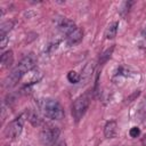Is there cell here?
Segmentation results:
<instances>
[{
  "label": "cell",
  "instance_id": "obj_11",
  "mask_svg": "<svg viewBox=\"0 0 146 146\" xmlns=\"http://www.w3.org/2000/svg\"><path fill=\"white\" fill-rule=\"evenodd\" d=\"M14 63V55L11 50H8L1 55V65L2 67H10Z\"/></svg>",
  "mask_w": 146,
  "mask_h": 146
},
{
  "label": "cell",
  "instance_id": "obj_3",
  "mask_svg": "<svg viewBox=\"0 0 146 146\" xmlns=\"http://www.w3.org/2000/svg\"><path fill=\"white\" fill-rule=\"evenodd\" d=\"M89 105H90V94L89 92H84L83 95L79 96L74 100V103L72 105V115L76 122H79L82 119V116L86 114Z\"/></svg>",
  "mask_w": 146,
  "mask_h": 146
},
{
  "label": "cell",
  "instance_id": "obj_10",
  "mask_svg": "<svg viewBox=\"0 0 146 146\" xmlns=\"http://www.w3.org/2000/svg\"><path fill=\"white\" fill-rule=\"evenodd\" d=\"M117 27H119V23L117 22L111 23L105 30V39H107V40L114 39L116 36V33H117Z\"/></svg>",
  "mask_w": 146,
  "mask_h": 146
},
{
  "label": "cell",
  "instance_id": "obj_16",
  "mask_svg": "<svg viewBox=\"0 0 146 146\" xmlns=\"http://www.w3.org/2000/svg\"><path fill=\"white\" fill-rule=\"evenodd\" d=\"M8 34H0V48L3 49L7 46V42L9 40V38L7 36Z\"/></svg>",
  "mask_w": 146,
  "mask_h": 146
},
{
  "label": "cell",
  "instance_id": "obj_15",
  "mask_svg": "<svg viewBox=\"0 0 146 146\" xmlns=\"http://www.w3.org/2000/svg\"><path fill=\"white\" fill-rule=\"evenodd\" d=\"M67 80L71 83H78V82H80V75L74 71H70L67 73Z\"/></svg>",
  "mask_w": 146,
  "mask_h": 146
},
{
  "label": "cell",
  "instance_id": "obj_21",
  "mask_svg": "<svg viewBox=\"0 0 146 146\" xmlns=\"http://www.w3.org/2000/svg\"><path fill=\"white\" fill-rule=\"evenodd\" d=\"M145 32H146V29H145Z\"/></svg>",
  "mask_w": 146,
  "mask_h": 146
},
{
  "label": "cell",
  "instance_id": "obj_9",
  "mask_svg": "<svg viewBox=\"0 0 146 146\" xmlns=\"http://www.w3.org/2000/svg\"><path fill=\"white\" fill-rule=\"evenodd\" d=\"M116 122L114 120H111L104 127V135L106 138H114L116 136Z\"/></svg>",
  "mask_w": 146,
  "mask_h": 146
},
{
  "label": "cell",
  "instance_id": "obj_17",
  "mask_svg": "<svg viewBox=\"0 0 146 146\" xmlns=\"http://www.w3.org/2000/svg\"><path fill=\"white\" fill-rule=\"evenodd\" d=\"M129 133H130V136H131L132 138H136V137H138V136L140 135V130H139V128L133 127V128H131V129H130Z\"/></svg>",
  "mask_w": 146,
  "mask_h": 146
},
{
  "label": "cell",
  "instance_id": "obj_4",
  "mask_svg": "<svg viewBox=\"0 0 146 146\" xmlns=\"http://www.w3.org/2000/svg\"><path fill=\"white\" fill-rule=\"evenodd\" d=\"M23 125H24V115H21L8 124V127L5 130L6 136L11 139L18 138L23 131Z\"/></svg>",
  "mask_w": 146,
  "mask_h": 146
},
{
  "label": "cell",
  "instance_id": "obj_12",
  "mask_svg": "<svg viewBox=\"0 0 146 146\" xmlns=\"http://www.w3.org/2000/svg\"><path fill=\"white\" fill-rule=\"evenodd\" d=\"M25 115H26L27 120H29L33 125L36 127V125H40V124H41V119H40V116L36 114V112L31 111V110H27L26 113H25Z\"/></svg>",
  "mask_w": 146,
  "mask_h": 146
},
{
  "label": "cell",
  "instance_id": "obj_5",
  "mask_svg": "<svg viewBox=\"0 0 146 146\" xmlns=\"http://www.w3.org/2000/svg\"><path fill=\"white\" fill-rule=\"evenodd\" d=\"M59 136V129L57 127H48L42 129L40 133L41 143L46 146H54Z\"/></svg>",
  "mask_w": 146,
  "mask_h": 146
},
{
  "label": "cell",
  "instance_id": "obj_6",
  "mask_svg": "<svg viewBox=\"0 0 146 146\" xmlns=\"http://www.w3.org/2000/svg\"><path fill=\"white\" fill-rule=\"evenodd\" d=\"M57 26H58V30H59L63 34H65L66 36H67L71 32H73V31L76 29L74 22H72V21H70V19H67V18H65V17H64V18H60V21L58 22Z\"/></svg>",
  "mask_w": 146,
  "mask_h": 146
},
{
  "label": "cell",
  "instance_id": "obj_7",
  "mask_svg": "<svg viewBox=\"0 0 146 146\" xmlns=\"http://www.w3.org/2000/svg\"><path fill=\"white\" fill-rule=\"evenodd\" d=\"M83 38V32L80 27H76L73 32H71L67 36H66V42L68 46H74L76 43H79Z\"/></svg>",
  "mask_w": 146,
  "mask_h": 146
},
{
  "label": "cell",
  "instance_id": "obj_20",
  "mask_svg": "<svg viewBox=\"0 0 146 146\" xmlns=\"http://www.w3.org/2000/svg\"><path fill=\"white\" fill-rule=\"evenodd\" d=\"M6 146H9V145H6Z\"/></svg>",
  "mask_w": 146,
  "mask_h": 146
},
{
  "label": "cell",
  "instance_id": "obj_18",
  "mask_svg": "<svg viewBox=\"0 0 146 146\" xmlns=\"http://www.w3.org/2000/svg\"><path fill=\"white\" fill-rule=\"evenodd\" d=\"M139 113H140V115H141V116L146 115V97H145L144 102H143V103H141V105H140V111H139Z\"/></svg>",
  "mask_w": 146,
  "mask_h": 146
},
{
  "label": "cell",
  "instance_id": "obj_14",
  "mask_svg": "<svg viewBox=\"0 0 146 146\" xmlns=\"http://www.w3.org/2000/svg\"><path fill=\"white\" fill-rule=\"evenodd\" d=\"M113 50H114V47H111V49H107L105 52H103V54L100 55V57H99V64H104V63H106V62L111 58Z\"/></svg>",
  "mask_w": 146,
  "mask_h": 146
},
{
  "label": "cell",
  "instance_id": "obj_8",
  "mask_svg": "<svg viewBox=\"0 0 146 146\" xmlns=\"http://www.w3.org/2000/svg\"><path fill=\"white\" fill-rule=\"evenodd\" d=\"M94 70H95V63L92 62H88L84 67L82 68V72H81V75H80V81H86L88 82L90 79H91V75L94 73Z\"/></svg>",
  "mask_w": 146,
  "mask_h": 146
},
{
  "label": "cell",
  "instance_id": "obj_1",
  "mask_svg": "<svg viewBox=\"0 0 146 146\" xmlns=\"http://www.w3.org/2000/svg\"><path fill=\"white\" fill-rule=\"evenodd\" d=\"M36 64V57L34 54H29L25 57H23V59L18 63V65L9 73V75L6 78L5 82H3V87L5 88H11L14 87L26 73H29L30 71H32L35 67Z\"/></svg>",
  "mask_w": 146,
  "mask_h": 146
},
{
  "label": "cell",
  "instance_id": "obj_2",
  "mask_svg": "<svg viewBox=\"0 0 146 146\" xmlns=\"http://www.w3.org/2000/svg\"><path fill=\"white\" fill-rule=\"evenodd\" d=\"M38 106L41 111V113L51 120H60L64 116V111L60 106V104L50 98H43L38 100Z\"/></svg>",
  "mask_w": 146,
  "mask_h": 146
},
{
  "label": "cell",
  "instance_id": "obj_19",
  "mask_svg": "<svg viewBox=\"0 0 146 146\" xmlns=\"http://www.w3.org/2000/svg\"><path fill=\"white\" fill-rule=\"evenodd\" d=\"M54 146H66V143L64 140H60V141H57Z\"/></svg>",
  "mask_w": 146,
  "mask_h": 146
},
{
  "label": "cell",
  "instance_id": "obj_13",
  "mask_svg": "<svg viewBox=\"0 0 146 146\" xmlns=\"http://www.w3.org/2000/svg\"><path fill=\"white\" fill-rule=\"evenodd\" d=\"M14 26V23L11 21H7V22H3L0 26V34H8L9 31H11Z\"/></svg>",
  "mask_w": 146,
  "mask_h": 146
}]
</instances>
